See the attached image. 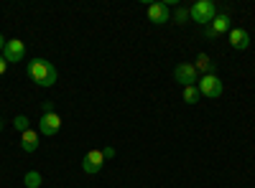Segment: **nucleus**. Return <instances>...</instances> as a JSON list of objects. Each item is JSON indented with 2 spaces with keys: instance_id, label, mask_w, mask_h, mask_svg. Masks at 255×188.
<instances>
[{
  "instance_id": "f257e3e1",
  "label": "nucleus",
  "mask_w": 255,
  "mask_h": 188,
  "mask_svg": "<svg viewBox=\"0 0 255 188\" xmlns=\"http://www.w3.org/2000/svg\"><path fill=\"white\" fill-rule=\"evenodd\" d=\"M28 76L36 81L38 87H54L56 84V69L46 59H33L28 64Z\"/></svg>"
},
{
  "instance_id": "f03ea898",
  "label": "nucleus",
  "mask_w": 255,
  "mask_h": 188,
  "mask_svg": "<svg viewBox=\"0 0 255 188\" xmlns=\"http://www.w3.org/2000/svg\"><path fill=\"white\" fill-rule=\"evenodd\" d=\"M189 15H191V20H197L199 26H209L212 20L217 18V8L212 0H197V3L189 8Z\"/></svg>"
},
{
  "instance_id": "7ed1b4c3",
  "label": "nucleus",
  "mask_w": 255,
  "mask_h": 188,
  "mask_svg": "<svg viewBox=\"0 0 255 188\" xmlns=\"http://www.w3.org/2000/svg\"><path fill=\"white\" fill-rule=\"evenodd\" d=\"M197 76H199L197 66H194V64H189V61H184V64H179V66L174 69V79L179 81L181 87H194L197 81H199Z\"/></svg>"
},
{
  "instance_id": "20e7f679",
  "label": "nucleus",
  "mask_w": 255,
  "mask_h": 188,
  "mask_svg": "<svg viewBox=\"0 0 255 188\" xmlns=\"http://www.w3.org/2000/svg\"><path fill=\"white\" fill-rule=\"evenodd\" d=\"M199 94L202 97H209V99H217L222 94V81L217 74H207L199 79Z\"/></svg>"
},
{
  "instance_id": "39448f33",
  "label": "nucleus",
  "mask_w": 255,
  "mask_h": 188,
  "mask_svg": "<svg viewBox=\"0 0 255 188\" xmlns=\"http://www.w3.org/2000/svg\"><path fill=\"white\" fill-rule=\"evenodd\" d=\"M105 160H108V158H105V153L95 148V150H90L87 155L82 158V171L87 173V176H95V173H100V171H102Z\"/></svg>"
},
{
  "instance_id": "423d86ee",
  "label": "nucleus",
  "mask_w": 255,
  "mask_h": 188,
  "mask_svg": "<svg viewBox=\"0 0 255 188\" xmlns=\"http://www.w3.org/2000/svg\"><path fill=\"white\" fill-rule=\"evenodd\" d=\"M59 130H61V117L56 112H44V115H41V120H38V135L51 137Z\"/></svg>"
},
{
  "instance_id": "0eeeda50",
  "label": "nucleus",
  "mask_w": 255,
  "mask_h": 188,
  "mask_svg": "<svg viewBox=\"0 0 255 188\" xmlns=\"http://www.w3.org/2000/svg\"><path fill=\"white\" fill-rule=\"evenodd\" d=\"M23 59H26V44L20 38H10L5 44V61L8 64H18Z\"/></svg>"
},
{
  "instance_id": "6e6552de",
  "label": "nucleus",
  "mask_w": 255,
  "mask_h": 188,
  "mask_svg": "<svg viewBox=\"0 0 255 188\" xmlns=\"http://www.w3.org/2000/svg\"><path fill=\"white\" fill-rule=\"evenodd\" d=\"M227 31H230V15L220 13V15L204 28V36H207V38H217V36H222V33H227Z\"/></svg>"
},
{
  "instance_id": "1a4fd4ad",
  "label": "nucleus",
  "mask_w": 255,
  "mask_h": 188,
  "mask_svg": "<svg viewBox=\"0 0 255 188\" xmlns=\"http://www.w3.org/2000/svg\"><path fill=\"white\" fill-rule=\"evenodd\" d=\"M148 20H151V23H156V26L168 23V20H171L168 5H166V3H151V5H148Z\"/></svg>"
},
{
  "instance_id": "9d476101",
  "label": "nucleus",
  "mask_w": 255,
  "mask_h": 188,
  "mask_svg": "<svg viewBox=\"0 0 255 188\" xmlns=\"http://www.w3.org/2000/svg\"><path fill=\"white\" fill-rule=\"evenodd\" d=\"M230 46L238 49V51H245L250 46V33L245 28H232L230 31Z\"/></svg>"
},
{
  "instance_id": "9b49d317",
  "label": "nucleus",
  "mask_w": 255,
  "mask_h": 188,
  "mask_svg": "<svg viewBox=\"0 0 255 188\" xmlns=\"http://www.w3.org/2000/svg\"><path fill=\"white\" fill-rule=\"evenodd\" d=\"M194 66H197V71H202V76L215 74V69H217V64H215V61H212V56H207V54H199V56H197Z\"/></svg>"
},
{
  "instance_id": "f8f14e48",
  "label": "nucleus",
  "mask_w": 255,
  "mask_h": 188,
  "mask_svg": "<svg viewBox=\"0 0 255 188\" xmlns=\"http://www.w3.org/2000/svg\"><path fill=\"white\" fill-rule=\"evenodd\" d=\"M20 148H23L26 153H33L38 148V132H33L31 127L26 132H20Z\"/></svg>"
},
{
  "instance_id": "ddd939ff",
  "label": "nucleus",
  "mask_w": 255,
  "mask_h": 188,
  "mask_svg": "<svg viewBox=\"0 0 255 188\" xmlns=\"http://www.w3.org/2000/svg\"><path fill=\"white\" fill-rule=\"evenodd\" d=\"M199 87L194 84V87H184V102H189V104H197L199 102Z\"/></svg>"
},
{
  "instance_id": "4468645a",
  "label": "nucleus",
  "mask_w": 255,
  "mask_h": 188,
  "mask_svg": "<svg viewBox=\"0 0 255 188\" xmlns=\"http://www.w3.org/2000/svg\"><path fill=\"white\" fill-rule=\"evenodd\" d=\"M26 188H41V173L38 171H28L26 173Z\"/></svg>"
},
{
  "instance_id": "2eb2a0df",
  "label": "nucleus",
  "mask_w": 255,
  "mask_h": 188,
  "mask_svg": "<svg viewBox=\"0 0 255 188\" xmlns=\"http://www.w3.org/2000/svg\"><path fill=\"white\" fill-rule=\"evenodd\" d=\"M13 125H15V130H18V132H26V130H28V117L18 115V117L13 120Z\"/></svg>"
},
{
  "instance_id": "dca6fc26",
  "label": "nucleus",
  "mask_w": 255,
  "mask_h": 188,
  "mask_svg": "<svg viewBox=\"0 0 255 188\" xmlns=\"http://www.w3.org/2000/svg\"><path fill=\"white\" fill-rule=\"evenodd\" d=\"M189 18H191V15H189V10H186V8H179V10L174 13V20H176L179 26H184V23H186Z\"/></svg>"
},
{
  "instance_id": "f3484780",
  "label": "nucleus",
  "mask_w": 255,
  "mask_h": 188,
  "mask_svg": "<svg viewBox=\"0 0 255 188\" xmlns=\"http://www.w3.org/2000/svg\"><path fill=\"white\" fill-rule=\"evenodd\" d=\"M44 112H54V104H51V102H44V104H41V115H44Z\"/></svg>"
},
{
  "instance_id": "a211bd4d",
  "label": "nucleus",
  "mask_w": 255,
  "mask_h": 188,
  "mask_svg": "<svg viewBox=\"0 0 255 188\" xmlns=\"http://www.w3.org/2000/svg\"><path fill=\"white\" fill-rule=\"evenodd\" d=\"M5 69H8V61H5V56H0V76L5 74Z\"/></svg>"
},
{
  "instance_id": "6ab92c4d",
  "label": "nucleus",
  "mask_w": 255,
  "mask_h": 188,
  "mask_svg": "<svg viewBox=\"0 0 255 188\" xmlns=\"http://www.w3.org/2000/svg\"><path fill=\"white\" fill-rule=\"evenodd\" d=\"M102 153H105V158H108V160H110V158H113V155H115V150H113V148H105V150H102Z\"/></svg>"
},
{
  "instance_id": "aec40b11",
  "label": "nucleus",
  "mask_w": 255,
  "mask_h": 188,
  "mask_svg": "<svg viewBox=\"0 0 255 188\" xmlns=\"http://www.w3.org/2000/svg\"><path fill=\"white\" fill-rule=\"evenodd\" d=\"M5 44H8V41H5V36H3V33H0V51H3V49H5Z\"/></svg>"
},
{
  "instance_id": "412c9836",
  "label": "nucleus",
  "mask_w": 255,
  "mask_h": 188,
  "mask_svg": "<svg viewBox=\"0 0 255 188\" xmlns=\"http://www.w3.org/2000/svg\"><path fill=\"white\" fill-rule=\"evenodd\" d=\"M0 130H3V120H0Z\"/></svg>"
}]
</instances>
